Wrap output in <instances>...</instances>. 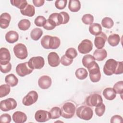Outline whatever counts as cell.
<instances>
[{
  "label": "cell",
  "mask_w": 123,
  "mask_h": 123,
  "mask_svg": "<svg viewBox=\"0 0 123 123\" xmlns=\"http://www.w3.org/2000/svg\"><path fill=\"white\" fill-rule=\"evenodd\" d=\"M75 106L71 102L65 103L62 107L61 116L65 119H70L74 115Z\"/></svg>",
  "instance_id": "obj_1"
},
{
  "label": "cell",
  "mask_w": 123,
  "mask_h": 123,
  "mask_svg": "<svg viewBox=\"0 0 123 123\" xmlns=\"http://www.w3.org/2000/svg\"><path fill=\"white\" fill-rule=\"evenodd\" d=\"M76 114L80 119L87 121L92 118L93 112L91 108L86 106H81L77 109Z\"/></svg>",
  "instance_id": "obj_2"
},
{
  "label": "cell",
  "mask_w": 123,
  "mask_h": 123,
  "mask_svg": "<svg viewBox=\"0 0 123 123\" xmlns=\"http://www.w3.org/2000/svg\"><path fill=\"white\" fill-rule=\"evenodd\" d=\"M90 80L94 83L98 82L101 78V73L98 64L95 62L91 66L87 68Z\"/></svg>",
  "instance_id": "obj_3"
},
{
  "label": "cell",
  "mask_w": 123,
  "mask_h": 123,
  "mask_svg": "<svg viewBox=\"0 0 123 123\" xmlns=\"http://www.w3.org/2000/svg\"><path fill=\"white\" fill-rule=\"evenodd\" d=\"M15 56L18 59L24 60L28 56L27 48L25 45L22 43H18L16 44L13 49Z\"/></svg>",
  "instance_id": "obj_4"
},
{
  "label": "cell",
  "mask_w": 123,
  "mask_h": 123,
  "mask_svg": "<svg viewBox=\"0 0 123 123\" xmlns=\"http://www.w3.org/2000/svg\"><path fill=\"white\" fill-rule=\"evenodd\" d=\"M17 105V102L14 98H9L0 102V109L3 111H8L14 109Z\"/></svg>",
  "instance_id": "obj_5"
},
{
  "label": "cell",
  "mask_w": 123,
  "mask_h": 123,
  "mask_svg": "<svg viewBox=\"0 0 123 123\" xmlns=\"http://www.w3.org/2000/svg\"><path fill=\"white\" fill-rule=\"evenodd\" d=\"M29 66L32 69H40L45 64L44 59L41 56H36L31 58L27 62Z\"/></svg>",
  "instance_id": "obj_6"
},
{
  "label": "cell",
  "mask_w": 123,
  "mask_h": 123,
  "mask_svg": "<svg viewBox=\"0 0 123 123\" xmlns=\"http://www.w3.org/2000/svg\"><path fill=\"white\" fill-rule=\"evenodd\" d=\"M117 64V61L113 59H108L103 67V72L107 75H111L114 74Z\"/></svg>",
  "instance_id": "obj_7"
},
{
  "label": "cell",
  "mask_w": 123,
  "mask_h": 123,
  "mask_svg": "<svg viewBox=\"0 0 123 123\" xmlns=\"http://www.w3.org/2000/svg\"><path fill=\"white\" fill-rule=\"evenodd\" d=\"M33 71V69L29 66L27 62L19 63L16 67V72L21 77H24L30 74Z\"/></svg>",
  "instance_id": "obj_8"
},
{
  "label": "cell",
  "mask_w": 123,
  "mask_h": 123,
  "mask_svg": "<svg viewBox=\"0 0 123 123\" xmlns=\"http://www.w3.org/2000/svg\"><path fill=\"white\" fill-rule=\"evenodd\" d=\"M103 103L101 96L98 94L90 95L86 98V104L90 107H96Z\"/></svg>",
  "instance_id": "obj_9"
},
{
  "label": "cell",
  "mask_w": 123,
  "mask_h": 123,
  "mask_svg": "<svg viewBox=\"0 0 123 123\" xmlns=\"http://www.w3.org/2000/svg\"><path fill=\"white\" fill-rule=\"evenodd\" d=\"M38 99V94L36 91L32 90L24 97L22 100L23 104L25 106H30L37 101Z\"/></svg>",
  "instance_id": "obj_10"
},
{
  "label": "cell",
  "mask_w": 123,
  "mask_h": 123,
  "mask_svg": "<svg viewBox=\"0 0 123 123\" xmlns=\"http://www.w3.org/2000/svg\"><path fill=\"white\" fill-rule=\"evenodd\" d=\"M93 49V44L92 42L87 39H84L79 44L78 50L82 54H87L90 52Z\"/></svg>",
  "instance_id": "obj_11"
},
{
  "label": "cell",
  "mask_w": 123,
  "mask_h": 123,
  "mask_svg": "<svg viewBox=\"0 0 123 123\" xmlns=\"http://www.w3.org/2000/svg\"><path fill=\"white\" fill-rule=\"evenodd\" d=\"M35 119L38 122L43 123L49 121L51 118L49 112L45 110H39L36 112Z\"/></svg>",
  "instance_id": "obj_12"
},
{
  "label": "cell",
  "mask_w": 123,
  "mask_h": 123,
  "mask_svg": "<svg viewBox=\"0 0 123 123\" xmlns=\"http://www.w3.org/2000/svg\"><path fill=\"white\" fill-rule=\"evenodd\" d=\"M52 80L51 78L48 75H42L38 79V85L42 89H48L51 85Z\"/></svg>",
  "instance_id": "obj_13"
},
{
  "label": "cell",
  "mask_w": 123,
  "mask_h": 123,
  "mask_svg": "<svg viewBox=\"0 0 123 123\" xmlns=\"http://www.w3.org/2000/svg\"><path fill=\"white\" fill-rule=\"evenodd\" d=\"M107 39V37L103 32H101L98 35L96 36L94 39V44L95 47L98 49H102L104 47Z\"/></svg>",
  "instance_id": "obj_14"
},
{
  "label": "cell",
  "mask_w": 123,
  "mask_h": 123,
  "mask_svg": "<svg viewBox=\"0 0 123 123\" xmlns=\"http://www.w3.org/2000/svg\"><path fill=\"white\" fill-rule=\"evenodd\" d=\"M11 55L8 49L5 48L0 49V64H6L10 62Z\"/></svg>",
  "instance_id": "obj_15"
},
{
  "label": "cell",
  "mask_w": 123,
  "mask_h": 123,
  "mask_svg": "<svg viewBox=\"0 0 123 123\" xmlns=\"http://www.w3.org/2000/svg\"><path fill=\"white\" fill-rule=\"evenodd\" d=\"M47 20L55 27L62 24V17L60 13H52L49 16Z\"/></svg>",
  "instance_id": "obj_16"
},
{
  "label": "cell",
  "mask_w": 123,
  "mask_h": 123,
  "mask_svg": "<svg viewBox=\"0 0 123 123\" xmlns=\"http://www.w3.org/2000/svg\"><path fill=\"white\" fill-rule=\"evenodd\" d=\"M49 64L53 67L58 66L60 63V59L58 54L55 52H50L48 56Z\"/></svg>",
  "instance_id": "obj_17"
},
{
  "label": "cell",
  "mask_w": 123,
  "mask_h": 123,
  "mask_svg": "<svg viewBox=\"0 0 123 123\" xmlns=\"http://www.w3.org/2000/svg\"><path fill=\"white\" fill-rule=\"evenodd\" d=\"M11 20L10 14L7 12L2 13L0 16V26L2 29L7 28L10 24Z\"/></svg>",
  "instance_id": "obj_18"
},
{
  "label": "cell",
  "mask_w": 123,
  "mask_h": 123,
  "mask_svg": "<svg viewBox=\"0 0 123 123\" xmlns=\"http://www.w3.org/2000/svg\"><path fill=\"white\" fill-rule=\"evenodd\" d=\"M12 120L15 123H23L26 122L27 116L23 112L16 111L12 115Z\"/></svg>",
  "instance_id": "obj_19"
},
{
  "label": "cell",
  "mask_w": 123,
  "mask_h": 123,
  "mask_svg": "<svg viewBox=\"0 0 123 123\" xmlns=\"http://www.w3.org/2000/svg\"><path fill=\"white\" fill-rule=\"evenodd\" d=\"M6 41L9 43H14L19 39V35L15 31L11 30L8 32L5 36Z\"/></svg>",
  "instance_id": "obj_20"
},
{
  "label": "cell",
  "mask_w": 123,
  "mask_h": 123,
  "mask_svg": "<svg viewBox=\"0 0 123 123\" xmlns=\"http://www.w3.org/2000/svg\"><path fill=\"white\" fill-rule=\"evenodd\" d=\"M107 56V52L105 49H97L93 53V57L95 60L102 61L104 60Z\"/></svg>",
  "instance_id": "obj_21"
},
{
  "label": "cell",
  "mask_w": 123,
  "mask_h": 123,
  "mask_svg": "<svg viewBox=\"0 0 123 123\" xmlns=\"http://www.w3.org/2000/svg\"><path fill=\"white\" fill-rule=\"evenodd\" d=\"M102 94L104 97L108 100H113L116 96V93L112 88L107 87L104 89Z\"/></svg>",
  "instance_id": "obj_22"
},
{
  "label": "cell",
  "mask_w": 123,
  "mask_h": 123,
  "mask_svg": "<svg viewBox=\"0 0 123 123\" xmlns=\"http://www.w3.org/2000/svg\"><path fill=\"white\" fill-rule=\"evenodd\" d=\"M60 44L61 40L59 37H52L50 36L48 43V46L49 49H57L59 47Z\"/></svg>",
  "instance_id": "obj_23"
},
{
  "label": "cell",
  "mask_w": 123,
  "mask_h": 123,
  "mask_svg": "<svg viewBox=\"0 0 123 123\" xmlns=\"http://www.w3.org/2000/svg\"><path fill=\"white\" fill-rule=\"evenodd\" d=\"M20 12L23 15L32 17L35 15V9L32 5L27 4L24 9L20 10Z\"/></svg>",
  "instance_id": "obj_24"
},
{
  "label": "cell",
  "mask_w": 123,
  "mask_h": 123,
  "mask_svg": "<svg viewBox=\"0 0 123 123\" xmlns=\"http://www.w3.org/2000/svg\"><path fill=\"white\" fill-rule=\"evenodd\" d=\"M89 31L93 35L98 36L102 32V27L98 23H93L89 26Z\"/></svg>",
  "instance_id": "obj_25"
},
{
  "label": "cell",
  "mask_w": 123,
  "mask_h": 123,
  "mask_svg": "<svg viewBox=\"0 0 123 123\" xmlns=\"http://www.w3.org/2000/svg\"><path fill=\"white\" fill-rule=\"evenodd\" d=\"M5 81L7 84L11 87L16 86L18 83V79L16 76L12 74H9L6 76Z\"/></svg>",
  "instance_id": "obj_26"
},
{
  "label": "cell",
  "mask_w": 123,
  "mask_h": 123,
  "mask_svg": "<svg viewBox=\"0 0 123 123\" xmlns=\"http://www.w3.org/2000/svg\"><path fill=\"white\" fill-rule=\"evenodd\" d=\"M95 62L94 57L90 54H86L83 56L82 59V63L84 66L88 68Z\"/></svg>",
  "instance_id": "obj_27"
},
{
  "label": "cell",
  "mask_w": 123,
  "mask_h": 123,
  "mask_svg": "<svg viewBox=\"0 0 123 123\" xmlns=\"http://www.w3.org/2000/svg\"><path fill=\"white\" fill-rule=\"evenodd\" d=\"M68 8L71 12H77L81 8V3L78 0H70L68 4Z\"/></svg>",
  "instance_id": "obj_28"
},
{
  "label": "cell",
  "mask_w": 123,
  "mask_h": 123,
  "mask_svg": "<svg viewBox=\"0 0 123 123\" xmlns=\"http://www.w3.org/2000/svg\"><path fill=\"white\" fill-rule=\"evenodd\" d=\"M120 41V37L117 34L110 35L108 38V43L112 47L117 46Z\"/></svg>",
  "instance_id": "obj_29"
},
{
  "label": "cell",
  "mask_w": 123,
  "mask_h": 123,
  "mask_svg": "<svg viewBox=\"0 0 123 123\" xmlns=\"http://www.w3.org/2000/svg\"><path fill=\"white\" fill-rule=\"evenodd\" d=\"M43 34V31L41 28H35L31 32L30 37L31 38L35 40H38L42 36Z\"/></svg>",
  "instance_id": "obj_30"
},
{
  "label": "cell",
  "mask_w": 123,
  "mask_h": 123,
  "mask_svg": "<svg viewBox=\"0 0 123 123\" xmlns=\"http://www.w3.org/2000/svg\"><path fill=\"white\" fill-rule=\"evenodd\" d=\"M75 74L78 79L84 80L87 77L88 72L86 69L84 68H79L76 70Z\"/></svg>",
  "instance_id": "obj_31"
},
{
  "label": "cell",
  "mask_w": 123,
  "mask_h": 123,
  "mask_svg": "<svg viewBox=\"0 0 123 123\" xmlns=\"http://www.w3.org/2000/svg\"><path fill=\"white\" fill-rule=\"evenodd\" d=\"M10 2L12 5L16 7L20 10L24 9L28 4L27 1L25 0H11Z\"/></svg>",
  "instance_id": "obj_32"
},
{
  "label": "cell",
  "mask_w": 123,
  "mask_h": 123,
  "mask_svg": "<svg viewBox=\"0 0 123 123\" xmlns=\"http://www.w3.org/2000/svg\"><path fill=\"white\" fill-rule=\"evenodd\" d=\"M49 113L51 119H58L61 116V110L58 107H54L51 108Z\"/></svg>",
  "instance_id": "obj_33"
},
{
  "label": "cell",
  "mask_w": 123,
  "mask_h": 123,
  "mask_svg": "<svg viewBox=\"0 0 123 123\" xmlns=\"http://www.w3.org/2000/svg\"><path fill=\"white\" fill-rule=\"evenodd\" d=\"M31 25V23L28 19H22L20 20L18 24V26L19 29L23 30V31H25L28 30Z\"/></svg>",
  "instance_id": "obj_34"
},
{
  "label": "cell",
  "mask_w": 123,
  "mask_h": 123,
  "mask_svg": "<svg viewBox=\"0 0 123 123\" xmlns=\"http://www.w3.org/2000/svg\"><path fill=\"white\" fill-rule=\"evenodd\" d=\"M11 91L10 86L8 84H3L0 86V98H3L8 95Z\"/></svg>",
  "instance_id": "obj_35"
},
{
  "label": "cell",
  "mask_w": 123,
  "mask_h": 123,
  "mask_svg": "<svg viewBox=\"0 0 123 123\" xmlns=\"http://www.w3.org/2000/svg\"><path fill=\"white\" fill-rule=\"evenodd\" d=\"M101 25L103 27L106 28L110 29L113 26L114 22L111 18L108 17H106L103 18L102 20Z\"/></svg>",
  "instance_id": "obj_36"
},
{
  "label": "cell",
  "mask_w": 123,
  "mask_h": 123,
  "mask_svg": "<svg viewBox=\"0 0 123 123\" xmlns=\"http://www.w3.org/2000/svg\"><path fill=\"white\" fill-rule=\"evenodd\" d=\"M82 21L86 25H91L94 21V17L91 14H86L82 17Z\"/></svg>",
  "instance_id": "obj_37"
},
{
  "label": "cell",
  "mask_w": 123,
  "mask_h": 123,
  "mask_svg": "<svg viewBox=\"0 0 123 123\" xmlns=\"http://www.w3.org/2000/svg\"><path fill=\"white\" fill-rule=\"evenodd\" d=\"M105 109H106L105 105L103 103H102L100 105L96 107L95 109V113L97 116L99 117H101L104 113Z\"/></svg>",
  "instance_id": "obj_38"
},
{
  "label": "cell",
  "mask_w": 123,
  "mask_h": 123,
  "mask_svg": "<svg viewBox=\"0 0 123 123\" xmlns=\"http://www.w3.org/2000/svg\"><path fill=\"white\" fill-rule=\"evenodd\" d=\"M113 90L116 94H123V81H118L113 86Z\"/></svg>",
  "instance_id": "obj_39"
},
{
  "label": "cell",
  "mask_w": 123,
  "mask_h": 123,
  "mask_svg": "<svg viewBox=\"0 0 123 123\" xmlns=\"http://www.w3.org/2000/svg\"><path fill=\"white\" fill-rule=\"evenodd\" d=\"M46 19L45 17L43 16H37L34 21L35 24L37 26H43L46 23Z\"/></svg>",
  "instance_id": "obj_40"
},
{
  "label": "cell",
  "mask_w": 123,
  "mask_h": 123,
  "mask_svg": "<svg viewBox=\"0 0 123 123\" xmlns=\"http://www.w3.org/2000/svg\"><path fill=\"white\" fill-rule=\"evenodd\" d=\"M65 55L68 57L73 59L77 56V52L75 49L74 48H70L66 50Z\"/></svg>",
  "instance_id": "obj_41"
},
{
  "label": "cell",
  "mask_w": 123,
  "mask_h": 123,
  "mask_svg": "<svg viewBox=\"0 0 123 123\" xmlns=\"http://www.w3.org/2000/svg\"><path fill=\"white\" fill-rule=\"evenodd\" d=\"M73 62V59L68 57L66 55H63L61 58L60 62L63 65L67 66L71 65Z\"/></svg>",
  "instance_id": "obj_42"
},
{
  "label": "cell",
  "mask_w": 123,
  "mask_h": 123,
  "mask_svg": "<svg viewBox=\"0 0 123 123\" xmlns=\"http://www.w3.org/2000/svg\"><path fill=\"white\" fill-rule=\"evenodd\" d=\"M67 2V0H57L55 2V6L58 9L62 10L66 7Z\"/></svg>",
  "instance_id": "obj_43"
},
{
  "label": "cell",
  "mask_w": 123,
  "mask_h": 123,
  "mask_svg": "<svg viewBox=\"0 0 123 123\" xmlns=\"http://www.w3.org/2000/svg\"><path fill=\"white\" fill-rule=\"evenodd\" d=\"M0 72L4 74L9 73L12 69V64L10 62L6 64H0Z\"/></svg>",
  "instance_id": "obj_44"
},
{
  "label": "cell",
  "mask_w": 123,
  "mask_h": 123,
  "mask_svg": "<svg viewBox=\"0 0 123 123\" xmlns=\"http://www.w3.org/2000/svg\"><path fill=\"white\" fill-rule=\"evenodd\" d=\"M49 37H50V36L46 35L43 37L41 39V41H40L41 45L45 49H49V48L48 46V43H49Z\"/></svg>",
  "instance_id": "obj_45"
},
{
  "label": "cell",
  "mask_w": 123,
  "mask_h": 123,
  "mask_svg": "<svg viewBox=\"0 0 123 123\" xmlns=\"http://www.w3.org/2000/svg\"><path fill=\"white\" fill-rule=\"evenodd\" d=\"M0 121L2 123H9L11 121V117L8 113H4L0 116Z\"/></svg>",
  "instance_id": "obj_46"
},
{
  "label": "cell",
  "mask_w": 123,
  "mask_h": 123,
  "mask_svg": "<svg viewBox=\"0 0 123 123\" xmlns=\"http://www.w3.org/2000/svg\"><path fill=\"white\" fill-rule=\"evenodd\" d=\"M123 72V63L122 62H118L115 69V71L114 74H121Z\"/></svg>",
  "instance_id": "obj_47"
},
{
  "label": "cell",
  "mask_w": 123,
  "mask_h": 123,
  "mask_svg": "<svg viewBox=\"0 0 123 123\" xmlns=\"http://www.w3.org/2000/svg\"><path fill=\"white\" fill-rule=\"evenodd\" d=\"M62 17V24H67L70 19V16L68 13L65 12H60Z\"/></svg>",
  "instance_id": "obj_48"
},
{
  "label": "cell",
  "mask_w": 123,
  "mask_h": 123,
  "mask_svg": "<svg viewBox=\"0 0 123 123\" xmlns=\"http://www.w3.org/2000/svg\"><path fill=\"white\" fill-rule=\"evenodd\" d=\"M123 122V118L119 115H115L111 119V123H120Z\"/></svg>",
  "instance_id": "obj_49"
},
{
  "label": "cell",
  "mask_w": 123,
  "mask_h": 123,
  "mask_svg": "<svg viewBox=\"0 0 123 123\" xmlns=\"http://www.w3.org/2000/svg\"><path fill=\"white\" fill-rule=\"evenodd\" d=\"M43 27L44 29L47 30H51L55 28V26H53L52 25H51L48 20H47L46 24L43 26Z\"/></svg>",
  "instance_id": "obj_50"
},
{
  "label": "cell",
  "mask_w": 123,
  "mask_h": 123,
  "mask_svg": "<svg viewBox=\"0 0 123 123\" xmlns=\"http://www.w3.org/2000/svg\"><path fill=\"white\" fill-rule=\"evenodd\" d=\"M32 1L34 5L37 7H40L43 5L45 2L44 0H33Z\"/></svg>",
  "instance_id": "obj_51"
}]
</instances>
